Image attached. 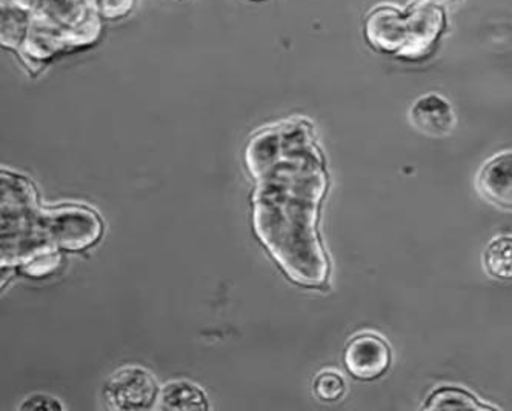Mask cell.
Listing matches in <instances>:
<instances>
[{
  "mask_svg": "<svg viewBox=\"0 0 512 411\" xmlns=\"http://www.w3.org/2000/svg\"><path fill=\"white\" fill-rule=\"evenodd\" d=\"M291 124L285 125L286 151L277 167V188L260 187L256 202H277V208L256 211V222L277 214V222L262 234L265 241L274 228L277 233L268 247L294 281L322 285L328 274V262L317 236V214L326 188L325 168L308 125L300 124L294 153Z\"/></svg>",
  "mask_w": 512,
  "mask_h": 411,
  "instance_id": "cell-1",
  "label": "cell"
},
{
  "mask_svg": "<svg viewBox=\"0 0 512 411\" xmlns=\"http://www.w3.org/2000/svg\"><path fill=\"white\" fill-rule=\"evenodd\" d=\"M483 270L502 282H512V234L491 239L482 254Z\"/></svg>",
  "mask_w": 512,
  "mask_h": 411,
  "instance_id": "cell-7",
  "label": "cell"
},
{
  "mask_svg": "<svg viewBox=\"0 0 512 411\" xmlns=\"http://www.w3.org/2000/svg\"><path fill=\"white\" fill-rule=\"evenodd\" d=\"M429 2H433V4H445V2H451V0H429Z\"/></svg>",
  "mask_w": 512,
  "mask_h": 411,
  "instance_id": "cell-12",
  "label": "cell"
},
{
  "mask_svg": "<svg viewBox=\"0 0 512 411\" xmlns=\"http://www.w3.org/2000/svg\"><path fill=\"white\" fill-rule=\"evenodd\" d=\"M163 410H207V395L197 385L187 381H176L163 388L160 395Z\"/></svg>",
  "mask_w": 512,
  "mask_h": 411,
  "instance_id": "cell-9",
  "label": "cell"
},
{
  "mask_svg": "<svg viewBox=\"0 0 512 411\" xmlns=\"http://www.w3.org/2000/svg\"><path fill=\"white\" fill-rule=\"evenodd\" d=\"M22 410H62V405L47 395H34L20 405Z\"/></svg>",
  "mask_w": 512,
  "mask_h": 411,
  "instance_id": "cell-11",
  "label": "cell"
},
{
  "mask_svg": "<svg viewBox=\"0 0 512 411\" xmlns=\"http://www.w3.org/2000/svg\"><path fill=\"white\" fill-rule=\"evenodd\" d=\"M423 408L425 410H454V408L497 410L496 405L485 404L476 395L457 385H440V388H436L428 396V402L423 405Z\"/></svg>",
  "mask_w": 512,
  "mask_h": 411,
  "instance_id": "cell-8",
  "label": "cell"
},
{
  "mask_svg": "<svg viewBox=\"0 0 512 411\" xmlns=\"http://www.w3.org/2000/svg\"><path fill=\"white\" fill-rule=\"evenodd\" d=\"M391 359L393 355L388 342L371 331L354 336L346 345V370L360 381H374L385 375Z\"/></svg>",
  "mask_w": 512,
  "mask_h": 411,
  "instance_id": "cell-4",
  "label": "cell"
},
{
  "mask_svg": "<svg viewBox=\"0 0 512 411\" xmlns=\"http://www.w3.org/2000/svg\"><path fill=\"white\" fill-rule=\"evenodd\" d=\"M104 396L113 410H148L156 402L157 382L145 368L125 367L108 379Z\"/></svg>",
  "mask_w": 512,
  "mask_h": 411,
  "instance_id": "cell-3",
  "label": "cell"
},
{
  "mask_svg": "<svg viewBox=\"0 0 512 411\" xmlns=\"http://www.w3.org/2000/svg\"><path fill=\"white\" fill-rule=\"evenodd\" d=\"M443 25L440 10L428 4H416L408 14L399 11H376L368 21L366 33L374 47L383 51L414 57L436 41Z\"/></svg>",
  "mask_w": 512,
  "mask_h": 411,
  "instance_id": "cell-2",
  "label": "cell"
},
{
  "mask_svg": "<svg viewBox=\"0 0 512 411\" xmlns=\"http://www.w3.org/2000/svg\"><path fill=\"white\" fill-rule=\"evenodd\" d=\"M408 117L414 130L434 139L449 136L457 124L453 105L434 93L419 97L409 108Z\"/></svg>",
  "mask_w": 512,
  "mask_h": 411,
  "instance_id": "cell-6",
  "label": "cell"
},
{
  "mask_svg": "<svg viewBox=\"0 0 512 411\" xmlns=\"http://www.w3.org/2000/svg\"><path fill=\"white\" fill-rule=\"evenodd\" d=\"M483 201L502 211H512V151H502L483 162L476 176Z\"/></svg>",
  "mask_w": 512,
  "mask_h": 411,
  "instance_id": "cell-5",
  "label": "cell"
},
{
  "mask_svg": "<svg viewBox=\"0 0 512 411\" xmlns=\"http://www.w3.org/2000/svg\"><path fill=\"white\" fill-rule=\"evenodd\" d=\"M346 382L340 373L333 370H326L319 373L314 381V393L323 402L340 401L345 395Z\"/></svg>",
  "mask_w": 512,
  "mask_h": 411,
  "instance_id": "cell-10",
  "label": "cell"
}]
</instances>
